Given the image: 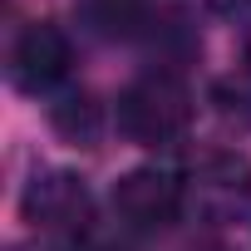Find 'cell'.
Wrapping results in <instances>:
<instances>
[{"instance_id":"cell-1","label":"cell","mask_w":251,"mask_h":251,"mask_svg":"<svg viewBox=\"0 0 251 251\" xmlns=\"http://www.w3.org/2000/svg\"><path fill=\"white\" fill-rule=\"evenodd\" d=\"M192 123V94L173 69H148L118 94V128L143 148H168Z\"/></svg>"},{"instance_id":"cell-2","label":"cell","mask_w":251,"mask_h":251,"mask_svg":"<svg viewBox=\"0 0 251 251\" xmlns=\"http://www.w3.org/2000/svg\"><path fill=\"white\" fill-rule=\"evenodd\" d=\"M251 207V163L241 153H207L182 177V212L197 222H231Z\"/></svg>"},{"instance_id":"cell-3","label":"cell","mask_w":251,"mask_h":251,"mask_svg":"<svg viewBox=\"0 0 251 251\" xmlns=\"http://www.w3.org/2000/svg\"><path fill=\"white\" fill-rule=\"evenodd\" d=\"M20 212L30 226H40L59 241H74L94 222V197H89L84 177H74V173H35L20 197Z\"/></svg>"},{"instance_id":"cell-4","label":"cell","mask_w":251,"mask_h":251,"mask_svg":"<svg viewBox=\"0 0 251 251\" xmlns=\"http://www.w3.org/2000/svg\"><path fill=\"white\" fill-rule=\"evenodd\" d=\"M113 212L133 231H163V226H173L182 217V177L158 173V168H138L128 177H118Z\"/></svg>"},{"instance_id":"cell-5","label":"cell","mask_w":251,"mask_h":251,"mask_svg":"<svg viewBox=\"0 0 251 251\" xmlns=\"http://www.w3.org/2000/svg\"><path fill=\"white\" fill-rule=\"evenodd\" d=\"M74 64V50H69V35L50 20H35L15 35L10 45V79L25 89V94H50L54 84H64Z\"/></svg>"},{"instance_id":"cell-6","label":"cell","mask_w":251,"mask_h":251,"mask_svg":"<svg viewBox=\"0 0 251 251\" xmlns=\"http://www.w3.org/2000/svg\"><path fill=\"white\" fill-rule=\"evenodd\" d=\"M89 20L103 30V35H128V30H138V20H143V0H89Z\"/></svg>"},{"instance_id":"cell-7","label":"cell","mask_w":251,"mask_h":251,"mask_svg":"<svg viewBox=\"0 0 251 251\" xmlns=\"http://www.w3.org/2000/svg\"><path fill=\"white\" fill-rule=\"evenodd\" d=\"M212 5H222V10H236V5H246V0H212Z\"/></svg>"},{"instance_id":"cell-8","label":"cell","mask_w":251,"mask_h":251,"mask_svg":"<svg viewBox=\"0 0 251 251\" xmlns=\"http://www.w3.org/2000/svg\"><path fill=\"white\" fill-rule=\"evenodd\" d=\"M207 251H222V246H207Z\"/></svg>"}]
</instances>
